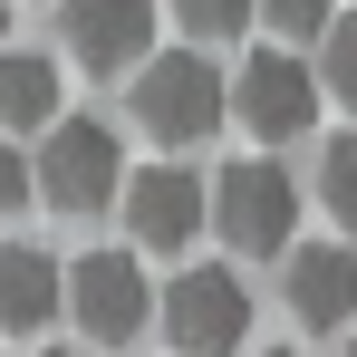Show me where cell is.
I'll use <instances>...</instances> for the list:
<instances>
[{"label": "cell", "mask_w": 357, "mask_h": 357, "mask_svg": "<svg viewBox=\"0 0 357 357\" xmlns=\"http://www.w3.org/2000/svg\"><path fill=\"white\" fill-rule=\"evenodd\" d=\"M348 357H357V338H348Z\"/></svg>", "instance_id": "cell-19"}, {"label": "cell", "mask_w": 357, "mask_h": 357, "mask_svg": "<svg viewBox=\"0 0 357 357\" xmlns=\"http://www.w3.org/2000/svg\"><path fill=\"white\" fill-rule=\"evenodd\" d=\"M232 116L261 135V145H290V135H309V116H319V68L290 59V49H251L232 77Z\"/></svg>", "instance_id": "cell-5"}, {"label": "cell", "mask_w": 357, "mask_h": 357, "mask_svg": "<svg viewBox=\"0 0 357 357\" xmlns=\"http://www.w3.org/2000/svg\"><path fill=\"white\" fill-rule=\"evenodd\" d=\"M251 357H290V348H251Z\"/></svg>", "instance_id": "cell-18"}, {"label": "cell", "mask_w": 357, "mask_h": 357, "mask_svg": "<svg viewBox=\"0 0 357 357\" xmlns=\"http://www.w3.org/2000/svg\"><path fill=\"white\" fill-rule=\"evenodd\" d=\"M261 20H271L280 39H328V20H338V0H261Z\"/></svg>", "instance_id": "cell-15"}, {"label": "cell", "mask_w": 357, "mask_h": 357, "mask_svg": "<svg viewBox=\"0 0 357 357\" xmlns=\"http://www.w3.org/2000/svg\"><path fill=\"white\" fill-rule=\"evenodd\" d=\"M165 338H174V357H232L241 338H251V290H241L222 261L174 271V290H165Z\"/></svg>", "instance_id": "cell-4"}, {"label": "cell", "mask_w": 357, "mask_h": 357, "mask_svg": "<svg viewBox=\"0 0 357 357\" xmlns=\"http://www.w3.org/2000/svg\"><path fill=\"white\" fill-rule=\"evenodd\" d=\"M29 174H39V203H49V213H107V203L126 193L116 126H97V116H59Z\"/></svg>", "instance_id": "cell-3"}, {"label": "cell", "mask_w": 357, "mask_h": 357, "mask_svg": "<svg viewBox=\"0 0 357 357\" xmlns=\"http://www.w3.org/2000/svg\"><path fill=\"white\" fill-rule=\"evenodd\" d=\"M251 10H261V0H174V20L193 39H232V29H251Z\"/></svg>", "instance_id": "cell-14"}, {"label": "cell", "mask_w": 357, "mask_h": 357, "mask_svg": "<svg viewBox=\"0 0 357 357\" xmlns=\"http://www.w3.org/2000/svg\"><path fill=\"white\" fill-rule=\"evenodd\" d=\"M59 39L77 49V68H135L155 49V0H59Z\"/></svg>", "instance_id": "cell-8"}, {"label": "cell", "mask_w": 357, "mask_h": 357, "mask_svg": "<svg viewBox=\"0 0 357 357\" xmlns=\"http://www.w3.org/2000/svg\"><path fill=\"white\" fill-rule=\"evenodd\" d=\"M0 39H10V0H0Z\"/></svg>", "instance_id": "cell-17"}, {"label": "cell", "mask_w": 357, "mask_h": 357, "mask_svg": "<svg viewBox=\"0 0 357 357\" xmlns=\"http://www.w3.org/2000/svg\"><path fill=\"white\" fill-rule=\"evenodd\" d=\"M59 309H68V261L39 251V241H10L0 251V328L10 338H39Z\"/></svg>", "instance_id": "cell-9"}, {"label": "cell", "mask_w": 357, "mask_h": 357, "mask_svg": "<svg viewBox=\"0 0 357 357\" xmlns=\"http://www.w3.org/2000/svg\"><path fill=\"white\" fill-rule=\"evenodd\" d=\"M319 203L357 222V135H328V155H319Z\"/></svg>", "instance_id": "cell-12"}, {"label": "cell", "mask_w": 357, "mask_h": 357, "mask_svg": "<svg viewBox=\"0 0 357 357\" xmlns=\"http://www.w3.org/2000/svg\"><path fill=\"white\" fill-rule=\"evenodd\" d=\"M116 203H126V222H135V241H145V251H183V241L213 222V183L183 174V165H135Z\"/></svg>", "instance_id": "cell-7"}, {"label": "cell", "mask_w": 357, "mask_h": 357, "mask_svg": "<svg viewBox=\"0 0 357 357\" xmlns=\"http://www.w3.org/2000/svg\"><path fill=\"white\" fill-rule=\"evenodd\" d=\"M0 126H59V59L39 49H0Z\"/></svg>", "instance_id": "cell-11"}, {"label": "cell", "mask_w": 357, "mask_h": 357, "mask_svg": "<svg viewBox=\"0 0 357 357\" xmlns=\"http://www.w3.org/2000/svg\"><path fill=\"white\" fill-rule=\"evenodd\" d=\"M29 193H39V174H29V165H20V145L0 135V213H20Z\"/></svg>", "instance_id": "cell-16"}, {"label": "cell", "mask_w": 357, "mask_h": 357, "mask_svg": "<svg viewBox=\"0 0 357 357\" xmlns=\"http://www.w3.org/2000/svg\"><path fill=\"white\" fill-rule=\"evenodd\" d=\"M290 309H299V328H348L357 319V251L299 241L290 251Z\"/></svg>", "instance_id": "cell-10"}, {"label": "cell", "mask_w": 357, "mask_h": 357, "mask_svg": "<svg viewBox=\"0 0 357 357\" xmlns=\"http://www.w3.org/2000/svg\"><path fill=\"white\" fill-rule=\"evenodd\" d=\"M319 49H328V59H319L328 97H348V107H357V10H338V20H328V39H319Z\"/></svg>", "instance_id": "cell-13"}, {"label": "cell", "mask_w": 357, "mask_h": 357, "mask_svg": "<svg viewBox=\"0 0 357 357\" xmlns=\"http://www.w3.org/2000/svg\"><path fill=\"white\" fill-rule=\"evenodd\" d=\"M213 232L232 241V251H251V261H280V251H299V183L271 165V155H241V165H222L213 174Z\"/></svg>", "instance_id": "cell-2"}, {"label": "cell", "mask_w": 357, "mask_h": 357, "mask_svg": "<svg viewBox=\"0 0 357 357\" xmlns=\"http://www.w3.org/2000/svg\"><path fill=\"white\" fill-rule=\"evenodd\" d=\"M68 309H77V328H87L97 348H126V338L155 319L145 261H135V251H87V261H68Z\"/></svg>", "instance_id": "cell-6"}, {"label": "cell", "mask_w": 357, "mask_h": 357, "mask_svg": "<svg viewBox=\"0 0 357 357\" xmlns=\"http://www.w3.org/2000/svg\"><path fill=\"white\" fill-rule=\"evenodd\" d=\"M126 107H135V126L174 155V145H203L213 126L232 116V77L203 59V49H165V59L135 68V97H126Z\"/></svg>", "instance_id": "cell-1"}]
</instances>
